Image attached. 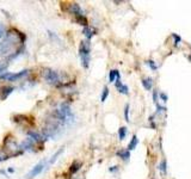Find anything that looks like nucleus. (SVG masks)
<instances>
[{
	"mask_svg": "<svg viewBox=\"0 0 191 179\" xmlns=\"http://www.w3.org/2000/svg\"><path fill=\"white\" fill-rule=\"evenodd\" d=\"M16 47V34L9 32L6 40L0 43V56H9L14 50Z\"/></svg>",
	"mask_w": 191,
	"mask_h": 179,
	"instance_id": "1",
	"label": "nucleus"
},
{
	"mask_svg": "<svg viewBox=\"0 0 191 179\" xmlns=\"http://www.w3.org/2000/svg\"><path fill=\"white\" fill-rule=\"evenodd\" d=\"M90 53H91V45L90 41H81L80 47H79V55L81 59V65L84 68H88L90 65Z\"/></svg>",
	"mask_w": 191,
	"mask_h": 179,
	"instance_id": "2",
	"label": "nucleus"
},
{
	"mask_svg": "<svg viewBox=\"0 0 191 179\" xmlns=\"http://www.w3.org/2000/svg\"><path fill=\"white\" fill-rule=\"evenodd\" d=\"M27 69H23L18 73H11V72H5L0 75V79L1 80H6V81H17L22 78H24L25 75L27 74Z\"/></svg>",
	"mask_w": 191,
	"mask_h": 179,
	"instance_id": "3",
	"label": "nucleus"
},
{
	"mask_svg": "<svg viewBox=\"0 0 191 179\" xmlns=\"http://www.w3.org/2000/svg\"><path fill=\"white\" fill-rule=\"evenodd\" d=\"M43 78L44 80L50 85H57L60 81V75L57 74V72H55L54 69L45 68L43 69Z\"/></svg>",
	"mask_w": 191,
	"mask_h": 179,
	"instance_id": "4",
	"label": "nucleus"
},
{
	"mask_svg": "<svg viewBox=\"0 0 191 179\" xmlns=\"http://www.w3.org/2000/svg\"><path fill=\"white\" fill-rule=\"evenodd\" d=\"M45 165H47V161H45V160H42V161H40L37 165L34 166V168H32V170H31V171L27 173V179H32V178H35L36 176H38L42 171L44 170Z\"/></svg>",
	"mask_w": 191,
	"mask_h": 179,
	"instance_id": "5",
	"label": "nucleus"
},
{
	"mask_svg": "<svg viewBox=\"0 0 191 179\" xmlns=\"http://www.w3.org/2000/svg\"><path fill=\"white\" fill-rule=\"evenodd\" d=\"M68 12L72 14H74L75 17H78V16H84V11H82V9L80 7V5L79 4H77V2H72V4H69L68 5Z\"/></svg>",
	"mask_w": 191,
	"mask_h": 179,
	"instance_id": "6",
	"label": "nucleus"
},
{
	"mask_svg": "<svg viewBox=\"0 0 191 179\" xmlns=\"http://www.w3.org/2000/svg\"><path fill=\"white\" fill-rule=\"evenodd\" d=\"M13 91V86H1L0 87V100H5Z\"/></svg>",
	"mask_w": 191,
	"mask_h": 179,
	"instance_id": "7",
	"label": "nucleus"
},
{
	"mask_svg": "<svg viewBox=\"0 0 191 179\" xmlns=\"http://www.w3.org/2000/svg\"><path fill=\"white\" fill-rule=\"evenodd\" d=\"M27 136H29V138H31L35 143H36V142H44V141H45V138H43L42 134L36 133V131H32V130L27 131Z\"/></svg>",
	"mask_w": 191,
	"mask_h": 179,
	"instance_id": "8",
	"label": "nucleus"
},
{
	"mask_svg": "<svg viewBox=\"0 0 191 179\" xmlns=\"http://www.w3.org/2000/svg\"><path fill=\"white\" fill-rule=\"evenodd\" d=\"M34 145H35V142H34L31 138H27L25 141H23V142L19 145V149H22V151L32 149V148H34Z\"/></svg>",
	"mask_w": 191,
	"mask_h": 179,
	"instance_id": "9",
	"label": "nucleus"
},
{
	"mask_svg": "<svg viewBox=\"0 0 191 179\" xmlns=\"http://www.w3.org/2000/svg\"><path fill=\"white\" fill-rule=\"evenodd\" d=\"M115 86H116V88L118 90L120 93H122V95H128V93H129V88H128V86L121 83V79H118V80L115 81Z\"/></svg>",
	"mask_w": 191,
	"mask_h": 179,
	"instance_id": "10",
	"label": "nucleus"
},
{
	"mask_svg": "<svg viewBox=\"0 0 191 179\" xmlns=\"http://www.w3.org/2000/svg\"><path fill=\"white\" fill-rule=\"evenodd\" d=\"M121 79V74L117 69H111L109 73V81L110 83H115L116 80Z\"/></svg>",
	"mask_w": 191,
	"mask_h": 179,
	"instance_id": "11",
	"label": "nucleus"
},
{
	"mask_svg": "<svg viewBox=\"0 0 191 179\" xmlns=\"http://www.w3.org/2000/svg\"><path fill=\"white\" fill-rule=\"evenodd\" d=\"M82 166V163L81 161H78V160H75V161H73V164L70 165V168H69V171H70V173H77L79 170H80V167Z\"/></svg>",
	"mask_w": 191,
	"mask_h": 179,
	"instance_id": "12",
	"label": "nucleus"
},
{
	"mask_svg": "<svg viewBox=\"0 0 191 179\" xmlns=\"http://www.w3.org/2000/svg\"><path fill=\"white\" fill-rule=\"evenodd\" d=\"M82 34L85 35V37L87 38V41H90V40L93 37V35H95V31H93V30H92L91 28L86 27V28H84V30H82Z\"/></svg>",
	"mask_w": 191,
	"mask_h": 179,
	"instance_id": "13",
	"label": "nucleus"
},
{
	"mask_svg": "<svg viewBox=\"0 0 191 179\" xmlns=\"http://www.w3.org/2000/svg\"><path fill=\"white\" fill-rule=\"evenodd\" d=\"M62 152H63V147H61V148H60V149H59V151L56 152V153H55V154H53V156H52V158H50V159H49V161H48V166L53 165V164H54L55 161H56V160H57V156H60V155H61V154H62Z\"/></svg>",
	"mask_w": 191,
	"mask_h": 179,
	"instance_id": "14",
	"label": "nucleus"
},
{
	"mask_svg": "<svg viewBox=\"0 0 191 179\" xmlns=\"http://www.w3.org/2000/svg\"><path fill=\"white\" fill-rule=\"evenodd\" d=\"M137 143H139V138H137L136 135H134L133 138H132V141L129 142V145H128V151H133V149H135L137 146Z\"/></svg>",
	"mask_w": 191,
	"mask_h": 179,
	"instance_id": "15",
	"label": "nucleus"
},
{
	"mask_svg": "<svg viewBox=\"0 0 191 179\" xmlns=\"http://www.w3.org/2000/svg\"><path fill=\"white\" fill-rule=\"evenodd\" d=\"M117 155L121 159H123V160H128L130 158V152L128 151V149H121V151L117 152Z\"/></svg>",
	"mask_w": 191,
	"mask_h": 179,
	"instance_id": "16",
	"label": "nucleus"
},
{
	"mask_svg": "<svg viewBox=\"0 0 191 179\" xmlns=\"http://www.w3.org/2000/svg\"><path fill=\"white\" fill-rule=\"evenodd\" d=\"M142 85L146 90H152V86H153V79L152 78H145L142 79Z\"/></svg>",
	"mask_w": 191,
	"mask_h": 179,
	"instance_id": "17",
	"label": "nucleus"
},
{
	"mask_svg": "<svg viewBox=\"0 0 191 179\" xmlns=\"http://www.w3.org/2000/svg\"><path fill=\"white\" fill-rule=\"evenodd\" d=\"M125 136H127V128H125V127H121V128L118 129V138L122 141V140L125 138Z\"/></svg>",
	"mask_w": 191,
	"mask_h": 179,
	"instance_id": "18",
	"label": "nucleus"
},
{
	"mask_svg": "<svg viewBox=\"0 0 191 179\" xmlns=\"http://www.w3.org/2000/svg\"><path fill=\"white\" fill-rule=\"evenodd\" d=\"M75 20H77L80 25H84L85 28L87 27V20H86V18H85V16H78V17H75Z\"/></svg>",
	"mask_w": 191,
	"mask_h": 179,
	"instance_id": "19",
	"label": "nucleus"
},
{
	"mask_svg": "<svg viewBox=\"0 0 191 179\" xmlns=\"http://www.w3.org/2000/svg\"><path fill=\"white\" fill-rule=\"evenodd\" d=\"M108 96H109V88L105 86V87L103 88V92H102V96H100V102H102V103H104V102L106 100Z\"/></svg>",
	"mask_w": 191,
	"mask_h": 179,
	"instance_id": "20",
	"label": "nucleus"
},
{
	"mask_svg": "<svg viewBox=\"0 0 191 179\" xmlns=\"http://www.w3.org/2000/svg\"><path fill=\"white\" fill-rule=\"evenodd\" d=\"M124 118H125L127 122L130 121V120H129V104H127L125 108H124Z\"/></svg>",
	"mask_w": 191,
	"mask_h": 179,
	"instance_id": "21",
	"label": "nucleus"
},
{
	"mask_svg": "<svg viewBox=\"0 0 191 179\" xmlns=\"http://www.w3.org/2000/svg\"><path fill=\"white\" fill-rule=\"evenodd\" d=\"M146 63H147V65H148V66L150 67V69H153V70H157V68H158V66H157V65L154 63V61H152V60L147 61Z\"/></svg>",
	"mask_w": 191,
	"mask_h": 179,
	"instance_id": "22",
	"label": "nucleus"
},
{
	"mask_svg": "<svg viewBox=\"0 0 191 179\" xmlns=\"http://www.w3.org/2000/svg\"><path fill=\"white\" fill-rule=\"evenodd\" d=\"M159 168H160V171H161L163 173H166V161H165V160L161 163V164H160Z\"/></svg>",
	"mask_w": 191,
	"mask_h": 179,
	"instance_id": "23",
	"label": "nucleus"
},
{
	"mask_svg": "<svg viewBox=\"0 0 191 179\" xmlns=\"http://www.w3.org/2000/svg\"><path fill=\"white\" fill-rule=\"evenodd\" d=\"M153 99H154V103L158 104V92H157V91L153 92Z\"/></svg>",
	"mask_w": 191,
	"mask_h": 179,
	"instance_id": "24",
	"label": "nucleus"
},
{
	"mask_svg": "<svg viewBox=\"0 0 191 179\" xmlns=\"http://www.w3.org/2000/svg\"><path fill=\"white\" fill-rule=\"evenodd\" d=\"M4 34H5V29H4V25H1V24H0V40H1V37L4 36Z\"/></svg>",
	"mask_w": 191,
	"mask_h": 179,
	"instance_id": "25",
	"label": "nucleus"
},
{
	"mask_svg": "<svg viewBox=\"0 0 191 179\" xmlns=\"http://www.w3.org/2000/svg\"><path fill=\"white\" fill-rule=\"evenodd\" d=\"M173 37H175V40H176V42H175V44H176V45H178V44H179V41H180V38L178 37L177 35H175V34H173Z\"/></svg>",
	"mask_w": 191,
	"mask_h": 179,
	"instance_id": "26",
	"label": "nucleus"
},
{
	"mask_svg": "<svg viewBox=\"0 0 191 179\" xmlns=\"http://www.w3.org/2000/svg\"><path fill=\"white\" fill-rule=\"evenodd\" d=\"M159 96H160V98H161V99H163L164 102H166V100H167V96H166L165 93H160Z\"/></svg>",
	"mask_w": 191,
	"mask_h": 179,
	"instance_id": "27",
	"label": "nucleus"
},
{
	"mask_svg": "<svg viewBox=\"0 0 191 179\" xmlns=\"http://www.w3.org/2000/svg\"><path fill=\"white\" fill-rule=\"evenodd\" d=\"M118 168H117V166H112V167H110L109 168V171L110 172H116Z\"/></svg>",
	"mask_w": 191,
	"mask_h": 179,
	"instance_id": "28",
	"label": "nucleus"
},
{
	"mask_svg": "<svg viewBox=\"0 0 191 179\" xmlns=\"http://www.w3.org/2000/svg\"><path fill=\"white\" fill-rule=\"evenodd\" d=\"M5 69H6V66H5V65H4V66H0V75L2 74V72H4Z\"/></svg>",
	"mask_w": 191,
	"mask_h": 179,
	"instance_id": "29",
	"label": "nucleus"
},
{
	"mask_svg": "<svg viewBox=\"0 0 191 179\" xmlns=\"http://www.w3.org/2000/svg\"><path fill=\"white\" fill-rule=\"evenodd\" d=\"M9 172H10V173H13V172H14V168L10 167V168H9Z\"/></svg>",
	"mask_w": 191,
	"mask_h": 179,
	"instance_id": "30",
	"label": "nucleus"
},
{
	"mask_svg": "<svg viewBox=\"0 0 191 179\" xmlns=\"http://www.w3.org/2000/svg\"><path fill=\"white\" fill-rule=\"evenodd\" d=\"M4 160H6L5 158H2V156H0V161H4Z\"/></svg>",
	"mask_w": 191,
	"mask_h": 179,
	"instance_id": "31",
	"label": "nucleus"
},
{
	"mask_svg": "<svg viewBox=\"0 0 191 179\" xmlns=\"http://www.w3.org/2000/svg\"><path fill=\"white\" fill-rule=\"evenodd\" d=\"M190 59H191V56H190Z\"/></svg>",
	"mask_w": 191,
	"mask_h": 179,
	"instance_id": "32",
	"label": "nucleus"
}]
</instances>
